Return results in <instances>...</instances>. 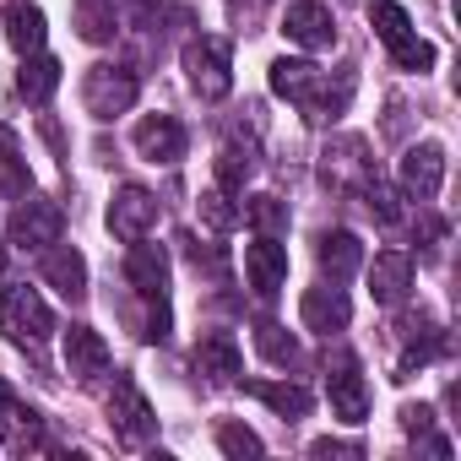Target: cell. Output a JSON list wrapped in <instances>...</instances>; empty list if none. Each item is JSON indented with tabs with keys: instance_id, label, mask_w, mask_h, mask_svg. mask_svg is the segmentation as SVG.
Listing matches in <instances>:
<instances>
[{
	"instance_id": "38",
	"label": "cell",
	"mask_w": 461,
	"mask_h": 461,
	"mask_svg": "<svg viewBox=\"0 0 461 461\" xmlns=\"http://www.w3.org/2000/svg\"><path fill=\"white\" fill-rule=\"evenodd\" d=\"M234 6H240V12H261V6H267V0H234Z\"/></svg>"
},
{
	"instance_id": "35",
	"label": "cell",
	"mask_w": 461,
	"mask_h": 461,
	"mask_svg": "<svg viewBox=\"0 0 461 461\" xmlns=\"http://www.w3.org/2000/svg\"><path fill=\"white\" fill-rule=\"evenodd\" d=\"M179 245H185V256H190V261H195V272H201V267H206V272H222V256H217V250H201V245H195V240H190V234H185V240H179Z\"/></svg>"
},
{
	"instance_id": "6",
	"label": "cell",
	"mask_w": 461,
	"mask_h": 461,
	"mask_svg": "<svg viewBox=\"0 0 461 461\" xmlns=\"http://www.w3.org/2000/svg\"><path fill=\"white\" fill-rule=\"evenodd\" d=\"M109 429H114V439L131 445V450H141V445L158 434V412H152V402L136 391L131 375H120L114 391H109Z\"/></svg>"
},
{
	"instance_id": "29",
	"label": "cell",
	"mask_w": 461,
	"mask_h": 461,
	"mask_svg": "<svg viewBox=\"0 0 461 461\" xmlns=\"http://www.w3.org/2000/svg\"><path fill=\"white\" fill-rule=\"evenodd\" d=\"M245 217H250V228L256 234H288V201H277V195H250L245 206H240Z\"/></svg>"
},
{
	"instance_id": "2",
	"label": "cell",
	"mask_w": 461,
	"mask_h": 461,
	"mask_svg": "<svg viewBox=\"0 0 461 461\" xmlns=\"http://www.w3.org/2000/svg\"><path fill=\"white\" fill-rule=\"evenodd\" d=\"M185 77L195 87L201 104H222L234 93V44L217 39V33H201L185 44Z\"/></svg>"
},
{
	"instance_id": "28",
	"label": "cell",
	"mask_w": 461,
	"mask_h": 461,
	"mask_svg": "<svg viewBox=\"0 0 461 461\" xmlns=\"http://www.w3.org/2000/svg\"><path fill=\"white\" fill-rule=\"evenodd\" d=\"M250 174H256V147L222 141V152H217V185H222V190H245Z\"/></svg>"
},
{
	"instance_id": "27",
	"label": "cell",
	"mask_w": 461,
	"mask_h": 461,
	"mask_svg": "<svg viewBox=\"0 0 461 461\" xmlns=\"http://www.w3.org/2000/svg\"><path fill=\"white\" fill-rule=\"evenodd\" d=\"M77 33L87 44H114V33H120L114 0H77Z\"/></svg>"
},
{
	"instance_id": "25",
	"label": "cell",
	"mask_w": 461,
	"mask_h": 461,
	"mask_svg": "<svg viewBox=\"0 0 461 461\" xmlns=\"http://www.w3.org/2000/svg\"><path fill=\"white\" fill-rule=\"evenodd\" d=\"M55 87H60V60L55 55H23V71H17V93L28 98V104H50L55 98Z\"/></svg>"
},
{
	"instance_id": "11",
	"label": "cell",
	"mask_w": 461,
	"mask_h": 461,
	"mask_svg": "<svg viewBox=\"0 0 461 461\" xmlns=\"http://www.w3.org/2000/svg\"><path fill=\"white\" fill-rule=\"evenodd\" d=\"M283 39L310 50V55H321V50L337 44V17L321 6V0H294V6L283 12Z\"/></svg>"
},
{
	"instance_id": "22",
	"label": "cell",
	"mask_w": 461,
	"mask_h": 461,
	"mask_svg": "<svg viewBox=\"0 0 461 461\" xmlns=\"http://www.w3.org/2000/svg\"><path fill=\"white\" fill-rule=\"evenodd\" d=\"M245 391H250L256 402H267V407H272L277 418H288V423L315 407V396H310L299 380H245Z\"/></svg>"
},
{
	"instance_id": "19",
	"label": "cell",
	"mask_w": 461,
	"mask_h": 461,
	"mask_svg": "<svg viewBox=\"0 0 461 461\" xmlns=\"http://www.w3.org/2000/svg\"><path fill=\"white\" fill-rule=\"evenodd\" d=\"M439 179H445V147H439V141H418V147L402 152V185H407L418 201H429V195L439 190Z\"/></svg>"
},
{
	"instance_id": "7",
	"label": "cell",
	"mask_w": 461,
	"mask_h": 461,
	"mask_svg": "<svg viewBox=\"0 0 461 461\" xmlns=\"http://www.w3.org/2000/svg\"><path fill=\"white\" fill-rule=\"evenodd\" d=\"M136 93H141L136 71H131V66H109V60L93 66L87 82H82V104H87L93 120H114V114H125V109L136 104Z\"/></svg>"
},
{
	"instance_id": "31",
	"label": "cell",
	"mask_w": 461,
	"mask_h": 461,
	"mask_svg": "<svg viewBox=\"0 0 461 461\" xmlns=\"http://www.w3.org/2000/svg\"><path fill=\"white\" fill-rule=\"evenodd\" d=\"M228 195H234V190H222V185L201 195V222H206V228H217V234H234V228L245 222V212L228 201Z\"/></svg>"
},
{
	"instance_id": "21",
	"label": "cell",
	"mask_w": 461,
	"mask_h": 461,
	"mask_svg": "<svg viewBox=\"0 0 461 461\" xmlns=\"http://www.w3.org/2000/svg\"><path fill=\"white\" fill-rule=\"evenodd\" d=\"M315 261H321V272L331 283H348L364 267V245H358V234H348V228H331V234L315 240Z\"/></svg>"
},
{
	"instance_id": "32",
	"label": "cell",
	"mask_w": 461,
	"mask_h": 461,
	"mask_svg": "<svg viewBox=\"0 0 461 461\" xmlns=\"http://www.w3.org/2000/svg\"><path fill=\"white\" fill-rule=\"evenodd\" d=\"M217 450H222V456H234V461H245V456H261L267 445H261L256 429H245V423L228 418V423H217Z\"/></svg>"
},
{
	"instance_id": "16",
	"label": "cell",
	"mask_w": 461,
	"mask_h": 461,
	"mask_svg": "<svg viewBox=\"0 0 461 461\" xmlns=\"http://www.w3.org/2000/svg\"><path fill=\"white\" fill-rule=\"evenodd\" d=\"M109 364H114V353H109V342H104L93 326H71V331H66V369H71L82 385L104 380Z\"/></svg>"
},
{
	"instance_id": "3",
	"label": "cell",
	"mask_w": 461,
	"mask_h": 461,
	"mask_svg": "<svg viewBox=\"0 0 461 461\" xmlns=\"http://www.w3.org/2000/svg\"><path fill=\"white\" fill-rule=\"evenodd\" d=\"M0 331H6L17 348H44L50 331H55V315H50V304L33 288L6 283V288H0Z\"/></svg>"
},
{
	"instance_id": "24",
	"label": "cell",
	"mask_w": 461,
	"mask_h": 461,
	"mask_svg": "<svg viewBox=\"0 0 461 461\" xmlns=\"http://www.w3.org/2000/svg\"><path fill=\"white\" fill-rule=\"evenodd\" d=\"M0 429H6V445H12L17 456H28V450H55V445L44 439V418H39L33 407H23V402H12L6 412H0Z\"/></svg>"
},
{
	"instance_id": "30",
	"label": "cell",
	"mask_w": 461,
	"mask_h": 461,
	"mask_svg": "<svg viewBox=\"0 0 461 461\" xmlns=\"http://www.w3.org/2000/svg\"><path fill=\"white\" fill-rule=\"evenodd\" d=\"M256 348H261V358H272V364H299V337H294L288 326H277V321H261V326H256Z\"/></svg>"
},
{
	"instance_id": "8",
	"label": "cell",
	"mask_w": 461,
	"mask_h": 461,
	"mask_svg": "<svg viewBox=\"0 0 461 461\" xmlns=\"http://www.w3.org/2000/svg\"><path fill=\"white\" fill-rule=\"evenodd\" d=\"M369 174H375V163H369V147L358 136H337V141L321 147V179L337 195H358L369 185Z\"/></svg>"
},
{
	"instance_id": "9",
	"label": "cell",
	"mask_w": 461,
	"mask_h": 461,
	"mask_svg": "<svg viewBox=\"0 0 461 461\" xmlns=\"http://www.w3.org/2000/svg\"><path fill=\"white\" fill-rule=\"evenodd\" d=\"M158 195L147 190V185H120L114 190V201H109V234L114 240H125V245H136V240H147L152 228H158Z\"/></svg>"
},
{
	"instance_id": "12",
	"label": "cell",
	"mask_w": 461,
	"mask_h": 461,
	"mask_svg": "<svg viewBox=\"0 0 461 461\" xmlns=\"http://www.w3.org/2000/svg\"><path fill=\"white\" fill-rule=\"evenodd\" d=\"M125 283L136 288V299H147V304H168V256H163V245H131V256H125Z\"/></svg>"
},
{
	"instance_id": "5",
	"label": "cell",
	"mask_w": 461,
	"mask_h": 461,
	"mask_svg": "<svg viewBox=\"0 0 461 461\" xmlns=\"http://www.w3.org/2000/svg\"><path fill=\"white\" fill-rule=\"evenodd\" d=\"M375 33H380V44L391 50V60H396L402 71H434V44L418 39L412 17H407L402 6L380 0V6H375Z\"/></svg>"
},
{
	"instance_id": "1",
	"label": "cell",
	"mask_w": 461,
	"mask_h": 461,
	"mask_svg": "<svg viewBox=\"0 0 461 461\" xmlns=\"http://www.w3.org/2000/svg\"><path fill=\"white\" fill-rule=\"evenodd\" d=\"M272 93L299 104L310 125H331L348 104H353V77H326L310 60H272Z\"/></svg>"
},
{
	"instance_id": "26",
	"label": "cell",
	"mask_w": 461,
	"mask_h": 461,
	"mask_svg": "<svg viewBox=\"0 0 461 461\" xmlns=\"http://www.w3.org/2000/svg\"><path fill=\"white\" fill-rule=\"evenodd\" d=\"M33 190V174H28V158H23V141L12 125H0V195H28Z\"/></svg>"
},
{
	"instance_id": "34",
	"label": "cell",
	"mask_w": 461,
	"mask_h": 461,
	"mask_svg": "<svg viewBox=\"0 0 461 461\" xmlns=\"http://www.w3.org/2000/svg\"><path fill=\"white\" fill-rule=\"evenodd\" d=\"M429 423H434V407H429V402L402 407V429H407V434H429Z\"/></svg>"
},
{
	"instance_id": "13",
	"label": "cell",
	"mask_w": 461,
	"mask_h": 461,
	"mask_svg": "<svg viewBox=\"0 0 461 461\" xmlns=\"http://www.w3.org/2000/svg\"><path fill=\"white\" fill-rule=\"evenodd\" d=\"M326 402H331V418H342V423H364V418H369V385H364V375H358L353 358H337V364H331V375H326Z\"/></svg>"
},
{
	"instance_id": "37",
	"label": "cell",
	"mask_w": 461,
	"mask_h": 461,
	"mask_svg": "<svg viewBox=\"0 0 461 461\" xmlns=\"http://www.w3.org/2000/svg\"><path fill=\"white\" fill-rule=\"evenodd\" d=\"M12 402H17V396H12V391H6V380H0V412H6V407H12Z\"/></svg>"
},
{
	"instance_id": "17",
	"label": "cell",
	"mask_w": 461,
	"mask_h": 461,
	"mask_svg": "<svg viewBox=\"0 0 461 461\" xmlns=\"http://www.w3.org/2000/svg\"><path fill=\"white\" fill-rule=\"evenodd\" d=\"M240 369H245V358H240V342L228 331H206L195 342V375H206L212 385H234Z\"/></svg>"
},
{
	"instance_id": "23",
	"label": "cell",
	"mask_w": 461,
	"mask_h": 461,
	"mask_svg": "<svg viewBox=\"0 0 461 461\" xmlns=\"http://www.w3.org/2000/svg\"><path fill=\"white\" fill-rule=\"evenodd\" d=\"M6 39H12L17 55H39L44 50L50 28H44V12L33 6V0H12V6H6Z\"/></svg>"
},
{
	"instance_id": "20",
	"label": "cell",
	"mask_w": 461,
	"mask_h": 461,
	"mask_svg": "<svg viewBox=\"0 0 461 461\" xmlns=\"http://www.w3.org/2000/svg\"><path fill=\"white\" fill-rule=\"evenodd\" d=\"M412 288V256L407 250H380L375 267H369V294L375 304H402Z\"/></svg>"
},
{
	"instance_id": "18",
	"label": "cell",
	"mask_w": 461,
	"mask_h": 461,
	"mask_svg": "<svg viewBox=\"0 0 461 461\" xmlns=\"http://www.w3.org/2000/svg\"><path fill=\"white\" fill-rule=\"evenodd\" d=\"M44 283L60 294V299H71V304H82L87 299V261H82V250H71V245H50L44 250Z\"/></svg>"
},
{
	"instance_id": "4",
	"label": "cell",
	"mask_w": 461,
	"mask_h": 461,
	"mask_svg": "<svg viewBox=\"0 0 461 461\" xmlns=\"http://www.w3.org/2000/svg\"><path fill=\"white\" fill-rule=\"evenodd\" d=\"M60 234H66V206L60 201H44V195H23V206L6 222L12 250H50Z\"/></svg>"
},
{
	"instance_id": "14",
	"label": "cell",
	"mask_w": 461,
	"mask_h": 461,
	"mask_svg": "<svg viewBox=\"0 0 461 461\" xmlns=\"http://www.w3.org/2000/svg\"><path fill=\"white\" fill-rule=\"evenodd\" d=\"M131 141H136V152H141L147 163H179L190 136H185V125H179L174 114H147V120H136Z\"/></svg>"
},
{
	"instance_id": "33",
	"label": "cell",
	"mask_w": 461,
	"mask_h": 461,
	"mask_svg": "<svg viewBox=\"0 0 461 461\" xmlns=\"http://www.w3.org/2000/svg\"><path fill=\"white\" fill-rule=\"evenodd\" d=\"M358 195L369 201V212H375L380 222H402V195H396V190H391V185H385L380 174H369V185H364Z\"/></svg>"
},
{
	"instance_id": "15",
	"label": "cell",
	"mask_w": 461,
	"mask_h": 461,
	"mask_svg": "<svg viewBox=\"0 0 461 461\" xmlns=\"http://www.w3.org/2000/svg\"><path fill=\"white\" fill-rule=\"evenodd\" d=\"M299 315H304V326H310V331H321V337H337V331H348V321H353V304H348V294H342L337 283H321V288H304V299H299Z\"/></svg>"
},
{
	"instance_id": "10",
	"label": "cell",
	"mask_w": 461,
	"mask_h": 461,
	"mask_svg": "<svg viewBox=\"0 0 461 461\" xmlns=\"http://www.w3.org/2000/svg\"><path fill=\"white\" fill-rule=\"evenodd\" d=\"M245 283L256 299H277L288 283V245H277L272 234H256V245H245Z\"/></svg>"
},
{
	"instance_id": "36",
	"label": "cell",
	"mask_w": 461,
	"mask_h": 461,
	"mask_svg": "<svg viewBox=\"0 0 461 461\" xmlns=\"http://www.w3.org/2000/svg\"><path fill=\"white\" fill-rule=\"evenodd\" d=\"M310 456H321V461H326V456H364V445H348V439H315Z\"/></svg>"
}]
</instances>
